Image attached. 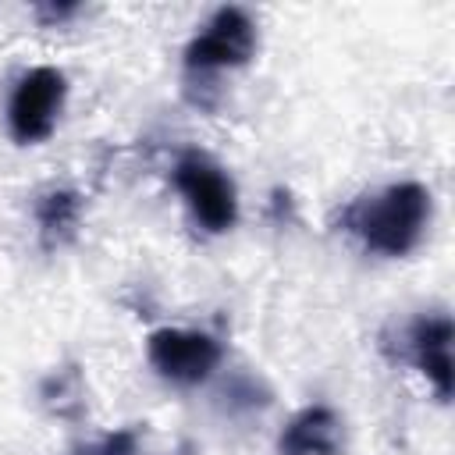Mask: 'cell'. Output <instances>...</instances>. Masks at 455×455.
I'll use <instances>...</instances> for the list:
<instances>
[{
  "instance_id": "obj_1",
  "label": "cell",
  "mask_w": 455,
  "mask_h": 455,
  "mask_svg": "<svg viewBox=\"0 0 455 455\" xmlns=\"http://www.w3.org/2000/svg\"><path fill=\"white\" fill-rule=\"evenodd\" d=\"M430 224V192L419 181H398L373 196H359L341 210V228L359 235L370 252L405 256Z\"/></svg>"
},
{
  "instance_id": "obj_2",
  "label": "cell",
  "mask_w": 455,
  "mask_h": 455,
  "mask_svg": "<svg viewBox=\"0 0 455 455\" xmlns=\"http://www.w3.org/2000/svg\"><path fill=\"white\" fill-rule=\"evenodd\" d=\"M174 188L181 192L188 213L196 217V224L210 235H224L235 217H238V192H235V181L224 174V167L199 153V149H188L178 156L174 164Z\"/></svg>"
},
{
  "instance_id": "obj_3",
  "label": "cell",
  "mask_w": 455,
  "mask_h": 455,
  "mask_svg": "<svg viewBox=\"0 0 455 455\" xmlns=\"http://www.w3.org/2000/svg\"><path fill=\"white\" fill-rule=\"evenodd\" d=\"M64 96H68V78L64 71L50 68V64H39V68H28L11 100H7V128H11V139L21 142V146H32V142H43L53 135L57 128V117L64 110Z\"/></svg>"
},
{
  "instance_id": "obj_4",
  "label": "cell",
  "mask_w": 455,
  "mask_h": 455,
  "mask_svg": "<svg viewBox=\"0 0 455 455\" xmlns=\"http://www.w3.org/2000/svg\"><path fill=\"white\" fill-rule=\"evenodd\" d=\"M256 53V21L242 7H220L203 25V32L185 46V71L192 78L217 75L224 68H242Z\"/></svg>"
},
{
  "instance_id": "obj_5",
  "label": "cell",
  "mask_w": 455,
  "mask_h": 455,
  "mask_svg": "<svg viewBox=\"0 0 455 455\" xmlns=\"http://www.w3.org/2000/svg\"><path fill=\"white\" fill-rule=\"evenodd\" d=\"M149 366L181 387L203 384L224 359V345L206 331H181V327H160L146 341Z\"/></svg>"
},
{
  "instance_id": "obj_6",
  "label": "cell",
  "mask_w": 455,
  "mask_h": 455,
  "mask_svg": "<svg viewBox=\"0 0 455 455\" xmlns=\"http://www.w3.org/2000/svg\"><path fill=\"white\" fill-rule=\"evenodd\" d=\"M409 352L419 373L434 384L437 398L448 402L451 395V320L444 313L419 316L409 327Z\"/></svg>"
},
{
  "instance_id": "obj_7",
  "label": "cell",
  "mask_w": 455,
  "mask_h": 455,
  "mask_svg": "<svg viewBox=\"0 0 455 455\" xmlns=\"http://www.w3.org/2000/svg\"><path fill=\"white\" fill-rule=\"evenodd\" d=\"M345 427L331 405H306L277 437L281 455H341Z\"/></svg>"
},
{
  "instance_id": "obj_8",
  "label": "cell",
  "mask_w": 455,
  "mask_h": 455,
  "mask_svg": "<svg viewBox=\"0 0 455 455\" xmlns=\"http://www.w3.org/2000/svg\"><path fill=\"white\" fill-rule=\"evenodd\" d=\"M36 217H39V231L43 238L53 245V242H64V235L75 231L78 217H82V199L68 188H53L39 199L36 206Z\"/></svg>"
},
{
  "instance_id": "obj_9",
  "label": "cell",
  "mask_w": 455,
  "mask_h": 455,
  "mask_svg": "<svg viewBox=\"0 0 455 455\" xmlns=\"http://www.w3.org/2000/svg\"><path fill=\"white\" fill-rule=\"evenodd\" d=\"M135 451H139V430H132V427L107 434L89 448H78V455H135Z\"/></svg>"
}]
</instances>
